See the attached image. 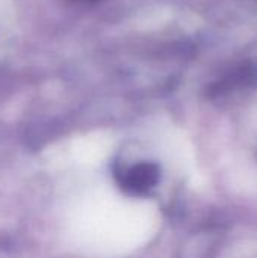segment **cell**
<instances>
[{"instance_id": "1", "label": "cell", "mask_w": 257, "mask_h": 258, "mask_svg": "<svg viewBox=\"0 0 257 258\" xmlns=\"http://www.w3.org/2000/svg\"><path fill=\"white\" fill-rule=\"evenodd\" d=\"M159 172L155 165H138L124 177V187L133 192H144L158 181Z\"/></svg>"}]
</instances>
